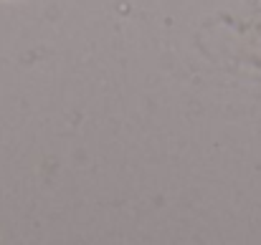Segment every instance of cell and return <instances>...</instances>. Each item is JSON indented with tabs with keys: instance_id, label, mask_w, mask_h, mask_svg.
Returning a JSON list of instances; mask_svg holds the SVG:
<instances>
[]
</instances>
